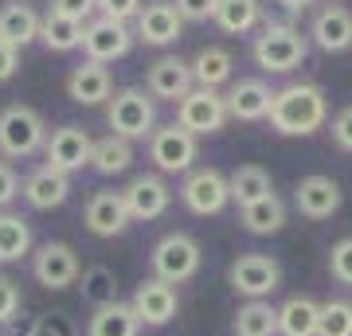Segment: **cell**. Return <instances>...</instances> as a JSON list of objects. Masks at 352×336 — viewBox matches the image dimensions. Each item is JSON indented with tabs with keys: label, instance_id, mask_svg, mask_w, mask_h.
Listing matches in <instances>:
<instances>
[{
	"label": "cell",
	"instance_id": "8",
	"mask_svg": "<svg viewBox=\"0 0 352 336\" xmlns=\"http://www.w3.org/2000/svg\"><path fill=\"white\" fill-rule=\"evenodd\" d=\"M227 122H231V113H227V98L219 90L192 87L184 98L176 102V125H184L196 137H212Z\"/></svg>",
	"mask_w": 352,
	"mask_h": 336
},
{
	"label": "cell",
	"instance_id": "29",
	"mask_svg": "<svg viewBox=\"0 0 352 336\" xmlns=\"http://www.w3.org/2000/svg\"><path fill=\"white\" fill-rule=\"evenodd\" d=\"M239 212H243V227L251 235H278L286 227V203L274 192L263 199H254V203H247V208H239Z\"/></svg>",
	"mask_w": 352,
	"mask_h": 336
},
{
	"label": "cell",
	"instance_id": "27",
	"mask_svg": "<svg viewBox=\"0 0 352 336\" xmlns=\"http://www.w3.org/2000/svg\"><path fill=\"white\" fill-rule=\"evenodd\" d=\"M317 305L314 298H289L278 305V336H317Z\"/></svg>",
	"mask_w": 352,
	"mask_h": 336
},
{
	"label": "cell",
	"instance_id": "19",
	"mask_svg": "<svg viewBox=\"0 0 352 336\" xmlns=\"http://www.w3.org/2000/svg\"><path fill=\"white\" fill-rule=\"evenodd\" d=\"M340 184L333 180V176H305V180H298V188H294V208H298V215H305V219H329V215L340 212Z\"/></svg>",
	"mask_w": 352,
	"mask_h": 336
},
{
	"label": "cell",
	"instance_id": "5",
	"mask_svg": "<svg viewBox=\"0 0 352 336\" xmlns=\"http://www.w3.org/2000/svg\"><path fill=\"white\" fill-rule=\"evenodd\" d=\"M149 266H153V278H161L168 286H184V282H192V278L200 274L204 250L192 235L168 231L164 238H157V247L149 254Z\"/></svg>",
	"mask_w": 352,
	"mask_h": 336
},
{
	"label": "cell",
	"instance_id": "17",
	"mask_svg": "<svg viewBox=\"0 0 352 336\" xmlns=\"http://www.w3.org/2000/svg\"><path fill=\"white\" fill-rule=\"evenodd\" d=\"M82 223H87L90 235L98 238H113L122 235L133 219H129V208H126V196L122 192H94V196L87 199V212H82Z\"/></svg>",
	"mask_w": 352,
	"mask_h": 336
},
{
	"label": "cell",
	"instance_id": "41",
	"mask_svg": "<svg viewBox=\"0 0 352 336\" xmlns=\"http://www.w3.org/2000/svg\"><path fill=\"white\" fill-rule=\"evenodd\" d=\"M329 133H333V145L344 153H352V106H344V110L333 117V125H329Z\"/></svg>",
	"mask_w": 352,
	"mask_h": 336
},
{
	"label": "cell",
	"instance_id": "18",
	"mask_svg": "<svg viewBox=\"0 0 352 336\" xmlns=\"http://www.w3.org/2000/svg\"><path fill=\"white\" fill-rule=\"evenodd\" d=\"M20 196L28 199V208H36V212H51V208H63L67 199H71V176L59 172V168H51V164H39L36 172L24 176V184H20Z\"/></svg>",
	"mask_w": 352,
	"mask_h": 336
},
{
	"label": "cell",
	"instance_id": "22",
	"mask_svg": "<svg viewBox=\"0 0 352 336\" xmlns=\"http://www.w3.org/2000/svg\"><path fill=\"white\" fill-rule=\"evenodd\" d=\"M309 39H314V47L329 51V55L349 51L352 47V12L340 8V4H325L314 16V24H309Z\"/></svg>",
	"mask_w": 352,
	"mask_h": 336
},
{
	"label": "cell",
	"instance_id": "14",
	"mask_svg": "<svg viewBox=\"0 0 352 336\" xmlns=\"http://www.w3.org/2000/svg\"><path fill=\"white\" fill-rule=\"evenodd\" d=\"M126 196V208H129V219L133 223H149V219H161L168 208H173V188L164 184L161 172H145V176H133L129 188L122 192Z\"/></svg>",
	"mask_w": 352,
	"mask_h": 336
},
{
	"label": "cell",
	"instance_id": "23",
	"mask_svg": "<svg viewBox=\"0 0 352 336\" xmlns=\"http://www.w3.org/2000/svg\"><path fill=\"white\" fill-rule=\"evenodd\" d=\"M39 24H43V16L36 12V4H28V0L0 4V43H8L16 51L28 47L39 39Z\"/></svg>",
	"mask_w": 352,
	"mask_h": 336
},
{
	"label": "cell",
	"instance_id": "37",
	"mask_svg": "<svg viewBox=\"0 0 352 336\" xmlns=\"http://www.w3.org/2000/svg\"><path fill=\"white\" fill-rule=\"evenodd\" d=\"M141 4H145V0H98V16L118 20V24H133L138 12H141Z\"/></svg>",
	"mask_w": 352,
	"mask_h": 336
},
{
	"label": "cell",
	"instance_id": "35",
	"mask_svg": "<svg viewBox=\"0 0 352 336\" xmlns=\"http://www.w3.org/2000/svg\"><path fill=\"white\" fill-rule=\"evenodd\" d=\"M329 274H333V282H340V286H352V235L340 238L337 247L329 250Z\"/></svg>",
	"mask_w": 352,
	"mask_h": 336
},
{
	"label": "cell",
	"instance_id": "31",
	"mask_svg": "<svg viewBox=\"0 0 352 336\" xmlns=\"http://www.w3.org/2000/svg\"><path fill=\"white\" fill-rule=\"evenodd\" d=\"M129 164H133V141L113 137V133L94 141V149H90V168L98 176H118V172H126Z\"/></svg>",
	"mask_w": 352,
	"mask_h": 336
},
{
	"label": "cell",
	"instance_id": "2",
	"mask_svg": "<svg viewBox=\"0 0 352 336\" xmlns=\"http://www.w3.org/2000/svg\"><path fill=\"white\" fill-rule=\"evenodd\" d=\"M305 55L309 36H302V27H294L289 20H266L251 43V59L263 75H289L305 63Z\"/></svg>",
	"mask_w": 352,
	"mask_h": 336
},
{
	"label": "cell",
	"instance_id": "21",
	"mask_svg": "<svg viewBox=\"0 0 352 336\" xmlns=\"http://www.w3.org/2000/svg\"><path fill=\"white\" fill-rule=\"evenodd\" d=\"M113 94V78H110V67H102V63H78L71 67V75H67V98L78 102V106H102V102H110Z\"/></svg>",
	"mask_w": 352,
	"mask_h": 336
},
{
	"label": "cell",
	"instance_id": "4",
	"mask_svg": "<svg viewBox=\"0 0 352 336\" xmlns=\"http://www.w3.org/2000/svg\"><path fill=\"white\" fill-rule=\"evenodd\" d=\"M47 145V122L39 117V110L32 106H4L0 110V157L8 161H24V157H36Z\"/></svg>",
	"mask_w": 352,
	"mask_h": 336
},
{
	"label": "cell",
	"instance_id": "32",
	"mask_svg": "<svg viewBox=\"0 0 352 336\" xmlns=\"http://www.w3.org/2000/svg\"><path fill=\"white\" fill-rule=\"evenodd\" d=\"M39 43H43L47 51H59V55L78 51V47H82V24L47 12V16H43V24H39Z\"/></svg>",
	"mask_w": 352,
	"mask_h": 336
},
{
	"label": "cell",
	"instance_id": "13",
	"mask_svg": "<svg viewBox=\"0 0 352 336\" xmlns=\"http://www.w3.org/2000/svg\"><path fill=\"white\" fill-rule=\"evenodd\" d=\"M180 32H184V20H180L173 0H145L138 20H133V36L145 47H173Z\"/></svg>",
	"mask_w": 352,
	"mask_h": 336
},
{
	"label": "cell",
	"instance_id": "34",
	"mask_svg": "<svg viewBox=\"0 0 352 336\" xmlns=\"http://www.w3.org/2000/svg\"><path fill=\"white\" fill-rule=\"evenodd\" d=\"M317 336H352V301H344V298L321 301Z\"/></svg>",
	"mask_w": 352,
	"mask_h": 336
},
{
	"label": "cell",
	"instance_id": "10",
	"mask_svg": "<svg viewBox=\"0 0 352 336\" xmlns=\"http://www.w3.org/2000/svg\"><path fill=\"white\" fill-rule=\"evenodd\" d=\"M180 199L192 215H219L231 203V188L219 168H192L180 184Z\"/></svg>",
	"mask_w": 352,
	"mask_h": 336
},
{
	"label": "cell",
	"instance_id": "28",
	"mask_svg": "<svg viewBox=\"0 0 352 336\" xmlns=\"http://www.w3.org/2000/svg\"><path fill=\"white\" fill-rule=\"evenodd\" d=\"M227 188H231V203H239V208H247V203L274 192L270 172H266L263 164H239L235 172L227 176Z\"/></svg>",
	"mask_w": 352,
	"mask_h": 336
},
{
	"label": "cell",
	"instance_id": "40",
	"mask_svg": "<svg viewBox=\"0 0 352 336\" xmlns=\"http://www.w3.org/2000/svg\"><path fill=\"white\" fill-rule=\"evenodd\" d=\"M16 196H20V176L8 161H0V212H8Z\"/></svg>",
	"mask_w": 352,
	"mask_h": 336
},
{
	"label": "cell",
	"instance_id": "26",
	"mask_svg": "<svg viewBox=\"0 0 352 336\" xmlns=\"http://www.w3.org/2000/svg\"><path fill=\"white\" fill-rule=\"evenodd\" d=\"M212 20L227 36H247L263 24V0H219Z\"/></svg>",
	"mask_w": 352,
	"mask_h": 336
},
{
	"label": "cell",
	"instance_id": "38",
	"mask_svg": "<svg viewBox=\"0 0 352 336\" xmlns=\"http://www.w3.org/2000/svg\"><path fill=\"white\" fill-rule=\"evenodd\" d=\"M173 4H176V12H180L184 24H204V20L215 16V4L219 0H173Z\"/></svg>",
	"mask_w": 352,
	"mask_h": 336
},
{
	"label": "cell",
	"instance_id": "15",
	"mask_svg": "<svg viewBox=\"0 0 352 336\" xmlns=\"http://www.w3.org/2000/svg\"><path fill=\"white\" fill-rule=\"evenodd\" d=\"M192 87H196L192 67H188V59H180V55H161V59L145 71V90H149L153 102H180Z\"/></svg>",
	"mask_w": 352,
	"mask_h": 336
},
{
	"label": "cell",
	"instance_id": "12",
	"mask_svg": "<svg viewBox=\"0 0 352 336\" xmlns=\"http://www.w3.org/2000/svg\"><path fill=\"white\" fill-rule=\"evenodd\" d=\"M32 278L43 289H67L78 282V254L71 243H43L32 250Z\"/></svg>",
	"mask_w": 352,
	"mask_h": 336
},
{
	"label": "cell",
	"instance_id": "33",
	"mask_svg": "<svg viewBox=\"0 0 352 336\" xmlns=\"http://www.w3.org/2000/svg\"><path fill=\"white\" fill-rule=\"evenodd\" d=\"M235 336H278V309L270 301H247L235 313Z\"/></svg>",
	"mask_w": 352,
	"mask_h": 336
},
{
	"label": "cell",
	"instance_id": "25",
	"mask_svg": "<svg viewBox=\"0 0 352 336\" xmlns=\"http://www.w3.org/2000/svg\"><path fill=\"white\" fill-rule=\"evenodd\" d=\"M138 333H141V321L133 305H126V301H106L87 321V336H138Z\"/></svg>",
	"mask_w": 352,
	"mask_h": 336
},
{
	"label": "cell",
	"instance_id": "11",
	"mask_svg": "<svg viewBox=\"0 0 352 336\" xmlns=\"http://www.w3.org/2000/svg\"><path fill=\"white\" fill-rule=\"evenodd\" d=\"M90 149H94V137H90L82 125H59V129H51L47 133V145H43V157L51 168H59V172H82L90 164Z\"/></svg>",
	"mask_w": 352,
	"mask_h": 336
},
{
	"label": "cell",
	"instance_id": "39",
	"mask_svg": "<svg viewBox=\"0 0 352 336\" xmlns=\"http://www.w3.org/2000/svg\"><path fill=\"white\" fill-rule=\"evenodd\" d=\"M20 286H16L12 278H0V324H8L20 313Z\"/></svg>",
	"mask_w": 352,
	"mask_h": 336
},
{
	"label": "cell",
	"instance_id": "36",
	"mask_svg": "<svg viewBox=\"0 0 352 336\" xmlns=\"http://www.w3.org/2000/svg\"><path fill=\"white\" fill-rule=\"evenodd\" d=\"M51 16H63L75 24H90L98 16V0H51Z\"/></svg>",
	"mask_w": 352,
	"mask_h": 336
},
{
	"label": "cell",
	"instance_id": "7",
	"mask_svg": "<svg viewBox=\"0 0 352 336\" xmlns=\"http://www.w3.org/2000/svg\"><path fill=\"white\" fill-rule=\"evenodd\" d=\"M227 282H231V289H235L239 298L266 301L278 286H282V262L270 258V254H258V250L239 254V258L231 262V270H227Z\"/></svg>",
	"mask_w": 352,
	"mask_h": 336
},
{
	"label": "cell",
	"instance_id": "9",
	"mask_svg": "<svg viewBox=\"0 0 352 336\" xmlns=\"http://www.w3.org/2000/svg\"><path fill=\"white\" fill-rule=\"evenodd\" d=\"M138 36H133V24H118V20H106V16H94L90 24H82V55L90 63H113L126 59L133 51Z\"/></svg>",
	"mask_w": 352,
	"mask_h": 336
},
{
	"label": "cell",
	"instance_id": "43",
	"mask_svg": "<svg viewBox=\"0 0 352 336\" xmlns=\"http://www.w3.org/2000/svg\"><path fill=\"white\" fill-rule=\"evenodd\" d=\"M274 4H278L286 16H298V12H305V8H314L317 0H274Z\"/></svg>",
	"mask_w": 352,
	"mask_h": 336
},
{
	"label": "cell",
	"instance_id": "20",
	"mask_svg": "<svg viewBox=\"0 0 352 336\" xmlns=\"http://www.w3.org/2000/svg\"><path fill=\"white\" fill-rule=\"evenodd\" d=\"M223 98H227V113L235 122H263V117H270L274 90H270L266 78H239V82H231Z\"/></svg>",
	"mask_w": 352,
	"mask_h": 336
},
{
	"label": "cell",
	"instance_id": "24",
	"mask_svg": "<svg viewBox=\"0 0 352 336\" xmlns=\"http://www.w3.org/2000/svg\"><path fill=\"white\" fill-rule=\"evenodd\" d=\"M192 78H196V87H208V90H219L231 82L235 75V59H231V51L219 47V43H208L192 55Z\"/></svg>",
	"mask_w": 352,
	"mask_h": 336
},
{
	"label": "cell",
	"instance_id": "30",
	"mask_svg": "<svg viewBox=\"0 0 352 336\" xmlns=\"http://www.w3.org/2000/svg\"><path fill=\"white\" fill-rule=\"evenodd\" d=\"M32 254V227L24 215L16 212H0V266L20 262Z\"/></svg>",
	"mask_w": 352,
	"mask_h": 336
},
{
	"label": "cell",
	"instance_id": "3",
	"mask_svg": "<svg viewBox=\"0 0 352 336\" xmlns=\"http://www.w3.org/2000/svg\"><path fill=\"white\" fill-rule=\"evenodd\" d=\"M106 122H110L113 137L149 141L153 129H157V102L149 98V90L122 87L113 90L110 102H106Z\"/></svg>",
	"mask_w": 352,
	"mask_h": 336
},
{
	"label": "cell",
	"instance_id": "6",
	"mask_svg": "<svg viewBox=\"0 0 352 336\" xmlns=\"http://www.w3.org/2000/svg\"><path fill=\"white\" fill-rule=\"evenodd\" d=\"M200 157V137L188 133L184 125H157L149 137V161L157 164V172L161 176H188L192 164Z\"/></svg>",
	"mask_w": 352,
	"mask_h": 336
},
{
	"label": "cell",
	"instance_id": "42",
	"mask_svg": "<svg viewBox=\"0 0 352 336\" xmlns=\"http://www.w3.org/2000/svg\"><path fill=\"white\" fill-rule=\"evenodd\" d=\"M16 71H20V51L8 47V43H0V82H8Z\"/></svg>",
	"mask_w": 352,
	"mask_h": 336
},
{
	"label": "cell",
	"instance_id": "1",
	"mask_svg": "<svg viewBox=\"0 0 352 336\" xmlns=\"http://www.w3.org/2000/svg\"><path fill=\"white\" fill-rule=\"evenodd\" d=\"M329 122V98L317 82H289L274 90L270 106V125L282 137H309Z\"/></svg>",
	"mask_w": 352,
	"mask_h": 336
},
{
	"label": "cell",
	"instance_id": "16",
	"mask_svg": "<svg viewBox=\"0 0 352 336\" xmlns=\"http://www.w3.org/2000/svg\"><path fill=\"white\" fill-rule=\"evenodd\" d=\"M133 313H138L141 324H149V328H161V324H168L176 317V309H180V293H176V286H168V282H161V278H145L138 289H133Z\"/></svg>",
	"mask_w": 352,
	"mask_h": 336
}]
</instances>
